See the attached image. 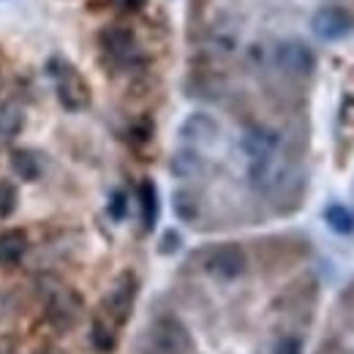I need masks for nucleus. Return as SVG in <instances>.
Here are the masks:
<instances>
[{"label": "nucleus", "instance_id": "nucleus-7", "mask_svg": "<svg viewBox=\"0 0 354 354\" xmlns=\"http://www.w3.org/2000/svg\"><path fill=\"white\" fill-rule=\"evenodd\" d=\"M101 49L118 66H129V63H133L139 57L136 39L131 36V30H126V28H109V30H104L101 33Z\"/></svg>", "mask_w": 354, "mask_h": 354}, {"label": "nucleus", "instance_id": "nucleus-15", "mask_svg": "<svg viewBox=\"0 0 354 354\" xmlns=\"http://www.w3.org/2000/svg\"><path fill=\"white\" fill-rule=\"evenodd\" d=\"M25 126V112L19 104L6 101L0 104V142H11Z\"/></svg>", "mask_w": 354, "mask_h": 354}, {"label": "nucleus", "instance_id": "nucleus-8", "mask_svg": "<svg viewBox=\"0 0 354 354\" xmlns=\"http://www.w3.org/2000/svg\"><path fill=\"white\" fill-rule=\"evenodd\" d=\"M349 28H352V19H349V14H346L344 8H338V6H324V8H319L316 17H313V33H316L319 39H327V41L346 36Z\"/></svg>", "mask_w": 354, "mask_h": 354}, {"label": "nucleus", "instance_id": "nucleus-17", "mask_svg": "<svg viewBox=\"0 0 354 354\" xmlns=\"http://www.w3.org/2000/svg\"><path fill=\"white\" fill-rule=\"evenodd\" d=\"M169 167H172V172L177 177H191L202 169V158H199L196 150H180V153L172 156V164Z\"/></svg>", "mask_w": 354, "mask_h": 354}, {"label": "nucleus", "instance_id": "nucleus-3", "mask_svg": "<svg viewBox=\"0 0 354 354\" xmlns=\"http://www.w3.org/2000/svg\"><path fill=\"white\" fill-rule=\"evenodd\" d=\"M194 338L175 316H161L145 335V354H191Z\"/></svg>", "mask_w": 354, "mask_h": 354}, {"label": "nucleus", "instance_id": "nucleus-22", "mask_svg": "<svg viewBox=\"0 0 354 354\" xmlns=\"http://www.w3.org/2000/svg\"><path fill=\"white\" fill-rule=\"evenodd\" d=\"M129 136H131L133 145H145V142H150V136H153V123H150V120L136 123V126H131Z\"/></svg>", "mask_w": 354, "mask_h": 354}, {"label": "nucleus", "instance_id": "nucleus-21", "mask_svg": "<svg viewBox=\"0 0 354 354\" xmlns=\"http://www.w3.org/2000/svg\"><path fill=\"white\" fill-rule=\"evenodd\" d=\"M272 354H303V341L297 335H283L275 341Z\"/></svg>", "mask_w": 354, "mask_h": 354}, {"label": "nucleus", "instance_id": "nucleus-20", "mask_svg": "<svg viewBox=\"0 0 354 354\" xmlns=\"http://www.w3.org/2000/svg\"><path fill=\"white\" fill-rule=\"evenodd\" d=\"M106 213H109L115 221H123V218H126V213H129V196H126L123 191H115V194L109 196Z\"/></svg>", "mask_w": 354, "mask_h": 354}, {"label": "nucleus", "instance_id": "nucleus-5", "mask_svg": "<svg viewBox=\"0 0 354 354\" xmlns=\"http://www.w3.org/2000/svg\"><path fill=\"white\" fill-rule=\"evenodd\" d=\"M136 295H139V281L131 270L120 272L118 281L112 283V289L106 292L104 303H101V316H106L115 327H123L133 313L136 306Z\"/></svg>", "mask_w": 354, "mask_h": 354}, {"label": "nucleus", "instance_id": "nucleus-18", "mask_svg": "<svg viewBox=\"0 0 354 354\" xmlns=\"http://www.w3.org/2000/svg\"><path fill=\"white\" fill-rule=\"evenodd\" d=\"M172 207H175L180 221H194L199 216V199L191 191H177L175 199H172Z\"/></svg>", "mask_w": 354, "mask_h": 354}, {"label": "nucleus", "instance_id": "nucleus-2", "mask_svg": "<svg viewBox=\"0 0 354 354\" xmlns=\"http://www.w3.org/2000/svg\"><path fill=\"white\" fill-rule=\"evenodd\" d=\"M49 77L55 80L57 101L68 112H82L90 106V85L88 80L66 60H49Z\"/></svg>", "mask_w": 354, "mask_h": 354}, {"label": "nucleus", "instance_id": "nucleus-13", "mask_svg": "<svg viewBox=\"0 0 354 354\" xmlns=\"http://www.w3.org/2000/svg\"><path fill=\"white\" fill-rule=\"evenodd\" d=\"M90 344H93V349L95 352H115L118 349V327L106 319V316H95L93 319V327H90Z\"/></svg>", "mask_w": 354, "mask_h": 354}, {"label": "nucleus", "instance_id": "nucleus-10", "mask_svg": "<svg viewBox=\"0 0 354 354\" xmlns=\"http://www.w3.org/2000/svg\"><path fill=\"white\" fill-rule=\"evenodd\" d=\"M28 254V234L22 229H8L0 234V267H17Z\"/></svg>", "mask_w": 354, "mask_h": 354}, {"label": "nucleus", "instance_id": "nucleus-11", "mask_svg": "<svg viewBox=\"0 0 354 354\" xmlns=\"http://www.w3.org/2000/svg\"><path fill=\"white\" fill-rule=\"evenodd\" d=\"M8 164H11V172L19 180H25V183H33V180L41 177V158L33 150L14 147L11 156H8Z\"/></svg>", "mask_w": 354, "mask_h": 354}, {"label": "nucleus", "instance_id": "nucleus-6", "mask_svg": "<svg viewBox=\"0 0 354 354\" xmlns=\"http://www.w3.org/2000/svg\"><path fill=\"white\" fill-rule=\"evenodd\" d=\"M275 66L289 77H310L316 68V55L303 41H283L275 46Z\"/></svg>", "mask_w": 354, "mask_h": 354}, {"label": "nucleus", "instance_id": "nucleus-1", "mask_svg": "<svg viewBox=\"0 0 354 354\" xmlns=\"http://www.w3.org/2000/svg\"><path fill=\"white\" fill-rule=\"evenodd\" d=\"M44 313H46V322L52 324V330H57V333H68L71 327L80 324V319H82V313H85L82 295L74 292L71 286L52 283V286L46 289Z\"/></svg>", "mask_w": 354, "mask_h": 354}, {"label": "nucleus", "instance_id": "nucleus-14", "mask_svg": "<svg viewBox=\"0 0 354 354\" xmlns=\"http://www.w3.org/2000/svg\"><path fill=\"white\" fill-rule=\"evenodd\" d=\"M139 210H142V226L145 232H153L158 223V191L153 180H142L139 183Z\"/></svg>", "mask_w": 354, "mask_h": 354}, {"label": "nucleus", "instance_id": "nucleus-16", "mask_svg": "<svg viewBox=\"0 0 354 354\" xmlns=\"http://www.w3.org/2000/svg\"><path fill=\"white\" fill-rule=\"evenodd\" d=\"M324 223L335 232V234H352L354 232V213L344 205H330L324 210Z\"/></svg>", "mask_w": 354, "mask_h": 354}, {"label": "nucleus", "instance_id": "nucleus-12", "mask_svg": "<svg viewBox=\"0 0 354 354\" xmlns=\"http://www.w3.org/2000/svg\"><path fill=\"white\" fill-rule=\"evenodd\" d=\"M180 136L188 139V142H213V139L218 136V126H216V120H213L210 115L196 112V115H191V118L180 126Z\"/></svg>", "mask_w": 354, "mask_h": 354}, {"label": "nucleus", "instance_id": "nucleus-23", "mask_svg": "<svg viewBox=\"0 0 354 354\" xmlns=\"http://www.w3.org/2000/svg\"><path fill=\"white\" fill-rule=\"evenodd\" d=\"M177 248H180V234H177L175 229H167L161 243H158V254H175Z\"/></svg>", "mask_w": 354, "mask_h": 354}, {"label": "nucleus", "instance_id": "nucleus-4", "mask_svg": "<svg viewBox=\"0 0 354 354\" xmlns=\"http://www.w3.org/2000/svg\"><path fill=\"white\" fill-rule=\"evenodd\" d=\"M202 270L216 281H234L248 270V257L237 243H221L202 251Z\"/></svg>", "mask_w": 354, "mask_h": 354}, {"label": "nucleus", "instance_id": "nucleus-19", "mask_svg": "<svg viewBox=\"0 0 354 354\" xmlns=\"http://www.w3.org/2000/svg\"><path fill=\"white\" fill-rule=\"evenodd\" d=\"M17 210V188L8 180H0V218H8Z\"/></svg>", "mask_w": 354, "mask_h": 354}, {"label": "nucleus", "instance_id": "nucleus-9", "mask_svg": "<svg viewBox=\"0 0 354 354\" xmlns=\"http://www.w3.org/2000/svg\"><path fill=\"white\" fill-rule=\"evenodd\" d=\"M278 147H281V136L272 129H265V126H257L243 136V153L248 156V161L270 158V156L278 153Z\"/></svg>", "mask_w": 354, "mask_h": 354}]
</instances>
